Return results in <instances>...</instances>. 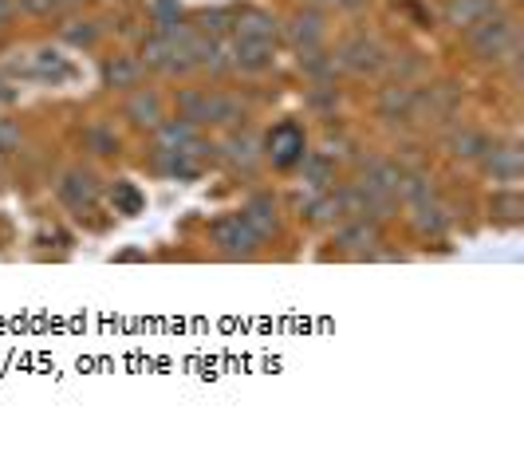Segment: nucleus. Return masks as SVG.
I'll list each match as a JSON object with an SVG mask.
<instances>
[{"label": "nucleus", "mask_w": 524, "mask_h": 461, "mask_svg": "<svg viewBox=\"0 0 524 461\" xmlns=\"http://www.w3.org/2000/svg\"><path fill=\"white\" fill-rule=\"evenodd\" d=\"M20 150V127L12 119H0V154H12Z\"/></svg>", "instance_id": "c9c22d12"}, {"label": "nucleus", "mask_w": 524, "mask_h": 461, "mask_svg": "<svg viewBox=\"0 0 524 461\" xmlns=\"http://www.w3.org/2000/svg\"><path fill=\"white\" fill-rule=\"evenodd\" d=\"M300 174L312 190H328V182L335 178V158H328L324 150L320 154H304L300 158Z\"/></svg>", "instance_id": "a878e982"}, {"label": "nucleus", "mask_w": 524, "mask_h": 461, "mask_svg": "<svg viewBox=\"0 0 524 461\" xmlns=\"http://www.w3.org/2000/svg\"><path fill=\"white\" fill-rule=\"evenodd\" d=\"M146 16L150 24H170V20H182V4L178 0H146Z\"/></svg>", "instance_id": "473e14b6"}, {"label": "nucleus", "mask_w": 524, "mask_h": 461, "mask_svg": "<svg viewBox=\"0 0 524 461\" xmlns=\"http://www.w3.org/2000/svg\"><path fill=\"white\" fill-rule=\"evenodd\" d=\"M209 241H213L217 253H225V257H253L257 245H261V237L253 233V225L245 221V213H225V217H217L213 229H209Z\"/></svg>", "instance_id": "f03ea898"}, {"label": "nucleus", "mask_w": 524, "mask_h": 461, "mask_svg": "<svg viewBox=\"0 0 524 461\" xmlns=\"http://www.w3.org/2000/svg\"><path fill=\"white\" fill-rule=\"evenodd\" d=\"M335 245H343L351 257H371V245H379V233L367 217H351V225L335 233Z\"/></svg>", "instance_id": "f3484780"}, {"label": "nucleus", "mask_w": 524, "mask_h": 461, "mask_svg": "<svg viewBox=\"0 0 524 461\" xmlns=\"http://www.w3.org/2000/svg\"><path fill=\"white\" fill-rule=\"evenodd\" d=\"M335 103H339V91L331 83H312V91H308V107L312 111H335Z\"/></svg>", "instance_id": "72a5a7b5"}, {"label": "nucleus", "mask_w": 524, "mask_h": 461, "mask_svg": "<svg viewBox=\"0 0 524 461\" xmlns=\"http://www.w3.org/2000/svg\"><path fill=\"white\" fill-rule=\"evenodd\" d=\"M465 44L473 56L481 60H505V64H517V52H521V40H517V24L509 16H485L477 20L473 28H465Z\"/></svg>", "instance_id": "f257e3e1"}, {"label": "nucleus", "mask_w": 524, "mask_h": 461, "mask_svg": "<svg viewBox=\"0 0 524 461\" xmlns=\"http://www.w3.org/2000/svg\"><path fill=\"white\" fill-rule=\"evenodd\" d=\"M201 36H213V40H225L233 32V12L229 8H209V12H197L194 24Z\"/></svg>", "instance_id": "c756f323"}, {"label": "nucleus", "mask_w": 524, "mask_h": 461, "mask_svg": "<svg viewBox=\"0 0 524 461\" xmlns=\"http://www.w3.org/2000/svg\"><path fill=\"white\" fill-rule=\"evenodd\" d=\"M142 75H146V67H142L138 56H111L103 64V83L111 91H134L142 83Z\"/></svg>", "instance_id": "dca6fc26"}, {"label": "nucleus", "mask_w": 524, "mask_h": 461, "mask_svg": "<svg viewBox=\"0 0 524 461\" xmlns=\"http://www.w3.org/2000/svg\"><path fill=\"white\" fill-rule=\"evenodd\" d=\"M430 198H438V194H434V178H430L426 170H402V178H398V201L418 205V201H430Z\"/></svg>", "instance_id": "393cba45"}, {"label": "nucleus", "mask_w": 524, "mask_h": 461, "mask_svg": "<svg viewBox=\"0 0 524 461\" xmlns=\"http://www.w3.org/2000/svg\"><path fill=\"white\" fill-rule=\"evenodd\" d=\"M493 12H497V0H446L442 4L446 24H454V28H473L477 20H485Z\"/></svg>", "instance_id": "aec40b11"}, {"label": "nucleus", "mask_w": 524, "mask_h": 461, "mask_svg": "<svg viewBox=\"0 0 524 461\" xmlns=\"http://www.w3.org/2000/svg\"><path fill=\"white\" fill-rule=\"evenodd\" d=\"M245 213V221L253 225V233L268 241V237H276L280 233V217H276V201L268 198V194H257V198H249V205L241 209Z\"/></svg>", "instance_id": "4be33fe9"}, {"label": "nucleus", "mask_w": 524, "mask_h": 461, "mask_svg": "<svg viewBox=\"0 0 524 461\" xmlns=\"http://www.w3.org/2000/svg\"><path fill=\"white\" fill-rule=\"evenodd\" d=\"M190 138H197V123L190 119H162L158 127H154V146L158 150H178V146H186Z\"/></svg>", "instance_id": "b1692460"}, {"label": "nucleus", "mask_w": 524, "mask_h": 461, "mask_svg": "<svg viewBox=\"0 0 524 461\" xmlns=\"http://www.w3.org/2000/svg\"><path fill=\"white\" fill-rule=\"evenodd\" d=\"M477 162L485 166V174H489L493 182H517V178L524 174L521 146H489Z\"/></svg>", "instance_id": "1a4fd4ad"}, {"label": "nucleus", "mask_w": 524, "mask_h": 461, "mask_svg": "<svg viewBox=\"0 0 524 461\" xmlns=\"http://www.w3.org/2000/svg\"><path fill=\"white\" fill-rule=\"evenodd\" d=\"M276 32H280V20L264 8L233 12V36H241V40H276Z\"/></svg>", "instance_id": "f8f14e48"}, {"label": "nucleus", "mask_w": 524, "mask_h": 461, "mask_svg": "<svg viewBox=\"0 0 524 461\" xmlns=\"http://www.w3.org/2000/svg\"><path fill=\"white\" fill-rule=\"evenodd\" d=\"M60 36H64L67 44H75V48H91L99 40V24L95 20H67L64 28H60Z\"/></svg>", "instance_id": "7c9ffc66"}, {"label": "nucleus", "mask_w": 524, "mask_h": 461, "mask_svg": "<svg viewBox=\"0 0 524 461\" xmlns=\"http://www.w3.org/2000/svg\"><path fill=\"white\" fill-rule=\"evenodd\" d=\"M245 119H249V107L241 103V95H229V91H217V95H209V111H205V123L237 131V127H241Z\"/></svg>", "instance_id": "2eb2a0df"}, {"label": "nucleus", "mask_w": 524, "mask_h": 461, "mask_svg": "<svg viewBox=\"0 0 524 461\" xmlns=\"http://www.w3.org/2000/svg\"><path fill=\"white\" fill-rule=\"evenodd\" d=\"M410 229L418 237H442L450 229V209L438 198L418 201V205H410Z\"/></svg>", "instance_id": "ddd939ff"}, {"label": "nucleus", "mask_w": 524, "mask_h": 461, "mask_svg": "<svg viewBox=\"0 0 524 461\" xmlns=\"http://www.w3.org/2000/svg\"><path fill=\"white\" fill-rule=\"evenodd\" d=\"M170 52H174V44H170L166 36L150 32V36H142L138 60H142V67H146V71H166V64H170Z\"/></svg>", "instance_id": "cd10ccee"}, {"label": "nucleus", "mask_w": 524, "mask_h": 461, "mask_svg": "<svg viewBox=\"0 0 524 461\" xmlns=\"http://www.w3.org/2000/svg\"><path fill=\"white\" fill-rule=\"evenodd\" d=\"M83 142H87V150H91V154H99V158L119 150V138H115V131H111V127H103V123L87 127V131H83Z\"/></svg>", "instance_id": "2f4dec72"}, {"label": "nucleus", "mask_w": 524, "mask_h": 461, "mask_svg": "<svg viewBox=\"0 0 524 461\" xmlns=\"http://www.w3.org/2000/svg\"><path fill=\"white\" fill-rule=\"evenodd\" d=\"M8 12H12V0H0V20H8Z\"/></svg>", "instance_id": "58836bf2"}, {"label": "nucleus", "mask_w": 524, "mask_h": 461, "mask_svg": "<svg viewBox=\"0 0 524 461\" xmlns=\"http://www.w3.org/2000/svg\"><path fill=\"white\" fill-rule=\"evenodd\" d=\"M461 95L454 83H434L426 91H414V119H430V123H450L458 115Z\"/></svg>", "instance_id": "20e7f679"}, {"label": "nucleus", "mask_w": 524, "mask_h": 461, "mask_svg": "<svg viewBox=\"0 0 524 461\" xmlns=\"http://www.w3.org/2000/svg\"><path fill=\"white\" fill-rule=\"evenodd\" d=\"M154 170H158L162 178H174V182H194L205 166H201L197 158H190L186 150H158V154H154Z\"/></svg>", "instance_id": "6ab92c4d"}, {"label": "nucleus", "mask_w": 524, "mask_h": 461, "mask_svg": "<svg viewBox=\"0 0 524 461\" xmlns=\"http://www.w3.org/2000/svg\"><path fill=\"white\" fill-rule=\"evenodd\" d=\"M20 71L32 75V79H44V83H64V79L75 75V67H71V60H67L60 48H36Z\"/></svg>", "instance_id": "0eeeda50"}, {"label": "nucleus", "mask_w": 524, "mask_h": 461, "mask_svg": "<svg viewBox=\"0 0 524 461\" xmlns=\"http://www.w3.org/2000/svg\"><path fill=\"white\" fill-rule=\"evenodd\" d=\"M300 71H304L308 83H335L339 60L324 48H312V52H300Z\"/></svg>", "instance_id": "5701e85b"}, {"label": "nucleus", "mask_w": 524, "mask_h": 461, "mask_svg": "<svg viewBox=\"0 0 524 461\" xmlns=\"http://www.w3.org/2000/svg\"><path fill=\"white\" fill-rule=\"evenodd\" d=\"M174 107H178V115L182 119H190V123H205V111H209V91H201V87H182L178 91V99H174Z\"/></svg>", "instance_id": "c85d7f7f"}, {"label": "nucleus", "mask_w": 524, "mask_h": 461, "mask_svg": "<svg viewBox=\"0 0 524 461\" xmlns=\"http://www.w3.org/2000/svg\"><path fill=\"white\" fill-rule=\"evenodd\" d=\"M335 8H359V4H367V0H328Z\"/></svg>", "instance_id": "4c0bfd02"}, {"label": "nucleus", "mask_w": 524, "mask_h": 461, "mask_svg": "<svg viewBox=\"0 0 524 461\" xmlns=\"http://www.w3.org/2000/svg\"><path fill=\"white\" fill-rule=\"evenodd\" d=\"M276 64V52H272V40H241L233 36V71H245V75H264Z\"/></svg>", "instance_id": "423d86ee"}, {"label": "nucleus", "mask_w": 524, "mask_h": 461, "mask_svg": "<svg viewBox=\"0 0 524 461\" xmlns=\"http://www.w3.org/2000/svg\"><path fill=\"white\" fill-rule=\"evenodd\" d=\"M489 146H493V142L477 131V127H458V131H450V138H446V154L458 158V162H477Z\"/></svg>", "instance_id": "412c9836"}, {"label": "nucleus", "mask_w": 524, "mask_h": 461, "mask_svg": "<svg viewBox=\"0 0 524 461\" xmlns=\"http://www.w3.org/2000/svg\"><path fill=\"white\" fill-rule=\"evenodd\" d=\"M387 48L375 40V36H351L339 52H335V60L343 71H351V75H371V79H379L383 75V67H387Z\"/></svg>", "instance_id": "7ed1b4c3"}, {"label": "nucleus", "mask_w": 524, "mask_h": 461, "mask_svg": "<svg viewBox=\"0 0 524 461\" xmlns=\"http://www.w3.org/2000/svg\"><path fill=\"white\" fill-rule=\"evenodd\" d=\"M64 4H83V0H64Z\"/></svg>", "instance_id": "ea45409f"}, {"label": "nucleus", "mask_w": 524, "mask_h": 461, "mask_svg": "<svg viewBox=\"0 0 524 461\" xmlns=\"http://www.w3.org/2000/svg\"><path fill=\"white\" fill-rule=\"evenodd\" d=\"M324 32H328V24H324V12H316V8H304V12H296V16L284 24V36H288V44H292L296 52L324 48Z\"/></svg>", "instance_id": "39448f33"}, {"label": "nucleus", "mask_w": 524, "mask_h": 461, "mask_svg": "<svg viewBox=\"0 0 524 461\" xmlns=\"http://www.w3.org/2000/svg\"><path fill=\"white\" fill-rule=\"evenodd\" d=\"M379 115L387 123H410L414 119V87L410 83H391L379 91Z\"/></svg>", "instance_id": "4468645a"}, {"label": "nucleus", "mask_w": 524, "mask_h": 461, "mask_svg": "<svg viewBox=\"0 0 524 461\" xmlns=\"http://www.w3.org/2000/svg\"><path fill=\"white\" fill-rule=\"evenodd\" d=\"M60 201H64L67 209H75V213H87V209L99 201L95 174H87V170H67L64 182H60Z\"/></svg>", "instance_id": "9d476101"}, {"label": "nucleus", "mask_w": 524, "mask_h": 461, "mask_svg": "<svg viewBox=\"0 0 524 461\" xmlns=\"http://www.w3.org/2000/svg\"><path fill=\"white\" fill-rule=\"evenodd\" d=\"M16 4H20L24 16H36V20H48L64 8V0H16Z\"/></svg>", "instance_id": "f704fd0d"}, {"label": "nucleus", "mask_w": 524, "mask_h": 461, "mask_svg": "<svg viewBox=\"0 0 524 461\" xmlns=\"http://www.w3.org/2000/svg\"><path fill=\"white\" fill-rule=\"evenodd\" d=\"M115 198H119V205H123V213H138V209H142V194H138L134 186H127V182L115 186Z\"/></svg>", "instance_id": "e433bc0d"}, {"label": "nucleus", "mask_w": 524, "mask_h": 461, "mask_svg": "<svg viewBox=\"0 0 524 461\" xmlns=\"http://www.w3.org/2000/svg\"><path fill=\"white\" fill-rule=\"evenodd\" d=\"M221 154H225V162H233L237 170H253L257 158H261V138L253 131H241V127H237V131L225 138V150H221Z\"/></svg>", "instance_id": "a211bd4d"}, {"label": "nucleus", "mask_w": 524, "mask_h": 461, "mask_svg": "<svg viewBox=\"0 0 524 461\" xmlns=\"http://www.w3.org/2000/svg\"><path fill=\"white\" fill-rule=\"evenodd\" d=\"M268 154H272V162L280 170L300 166V158H304V131L296 123H280L276 131L268 134Z\"/></svg>", "instance_id": "6e6552de"}, {"label": "nucleus", "mask_w": 524, "mask_h": 461, "mask_svg": "<svg viewBox=\"0 0 524 461\" xmlns=\"http://www.w3.org/2000/svg\"><path fill=\"white\" fill-rule=\"evenodd\" d=\"M0 24H4V20H0Z\"/></svg>", "instance_id": "a19ab883"}, {"label": "nucleus", "mask_w": 524, "mask_h": 461, "mask_svg": "<svg viewBox=\"0 0 524 461\" xmlns=\"http://www.w3.org/2000/svg\"><path fill=\"white\" fill-rule=\"evenodd\" d=\"M489 217L501 221V225H521L524 221V198L517 190H501L489 201Z\"/></svg>", "instance_id": "bb28decb"}, {"label": "nucleus", "mask_w": 524, "mask_h": 461, "mask_svg": "<svg viewBox=\"0 0 524 461\" xmlns=\"http://www.w3.org/2000/svg\"><path fill=\"white\" fill-rule=\"evenodd\" d=\"M123 115L131 119L138 131H154V127L166 119V115H162V99H158V91H150V87H134L127 107H123Z\"/></svg>", "instance_id": "9b49d317"}]
</instances>
